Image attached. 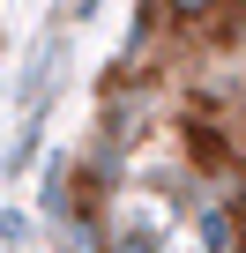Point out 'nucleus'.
<instances>
[{
    "label": "nucleus",
    "instance_id": "1",
    "mask_svg": "<svg viewBox=\"0 0 246 253\" xmlns=\"http://www.w3.org/2000/svg\"><path fill=\"white\" fill-rule=\"evenodd\" d=\"M164 8H172V15H201V8H209V0H164Z\"/></svg>",
    "mask_w": 246,
    "mask_h": 253
}]
</instances>
